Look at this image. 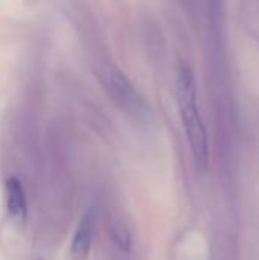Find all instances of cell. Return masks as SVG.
Returning a JSON list of instances; mask_svg holds the SVG:
<instances>
[{
    "mask_svg": "<svg viewBox=\"0 0 259 260\" xmlns=\"http://www.w3.org/2000/svg\"><path fill=\"white\" fill-rule=\"evenodd\" d=\"M111 235H113V239H114V242L119 245L121 250H124V251H128V250H130L131 238H130L128 229H127L124 224H121V222H119V224H114V225H113Z\"/></svg>",
    "mask_w": 259,
    "mask_h": 260,
    "instance_id": "obj_5",
    "label": "cell"
},
{
    "mask_svg": "<svg viewBox=\"0 0 259 260\" xmlns=\"http://www.w3.org/2000/svg\"><path fill=\"white\" fill-rule=\"evenodd\" d=\"M176 91L177 101L180 107V114L183 120V126L188 136V142L195 158V163L200 169L208 166L209 160V146H208V134L206 128L197 105V88L195 78L188 66H180L176 78Z\"/></svg>",
    "mask_w": 259,
    "mask_h": 260,
    "instance_id": "obj_1",
    "label": "cell"
},
{
    "mask_svg": "<svg viewBox=\"0 0 259 260\" xmlns=\"http://www.w3.org/2000/svg\"><path fill=\"white\" fill-rule=\"evenodd\" d=\"M6 204L12 218L23 221L26 218V197L21 183L17 178H9L6 181Z\"/></svg>",
    "mask_w": 259,
    "mask_h": 260,
    "instance_id": "obj_4",
    "label": "cell"
},
{
    "mask_svg": "<svg viewBox=\"0 0 259 260\" xmlns=\"http://www.w3.org/2000/svg\"><path fill=\"white\" fill-rule=\"evenodd\" d=\"M99 78L111 99L121 108L134 114L142 113V99L121 70L113 66H104L99 70Z\"/></svg>",
    "mask_w": 259,
    "mask_h": 260,
    "instance_id": "obj_2",
    "label": "cell"
},
{
    "mask_svg": "<svg viewBox=\"0 0 259 260\" xmlns=\"http://www.w3.org/2000/svg\"><path fill=\"white\" fill-rule=\"evenodd\" d=\"M92 213H87L78 229H76V233L73 236V241H72V248H70V254H72V259L73 260H85L89 256V251H90V244H92Z\"/></svg>",
    "mask_w": 259,
    "mask_h": 260,
    "instance_id": "obj_3",
    "label": "cell"
}]
</instances>
